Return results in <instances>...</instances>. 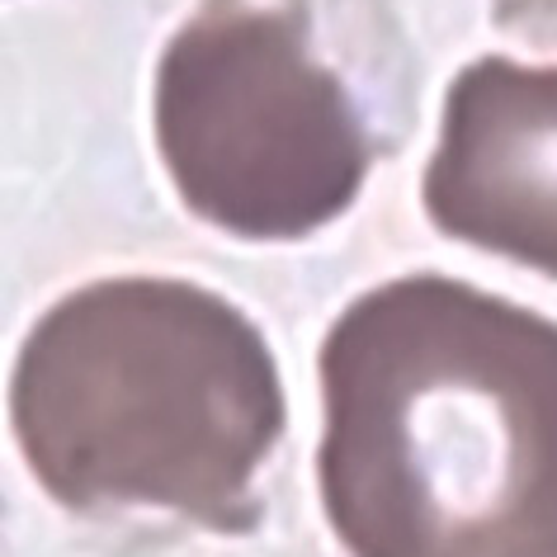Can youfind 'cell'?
<instances>
[{
	"instance_id": "obj_1",
	"label": "cell",
	"mask_w": 557,
	"mask_h": 557,
	"mask_svg": "<svg viewBox=\"0 0 557 557\" xmlns=\"http://www.w3.org/2000/svg\"><path fill=\"white\" fill-rule=\"evenodd\" d=\"M322 510L350 557H557V322L444 274L322 341Z\"/></svg>"
},
{
	"instance_id": "obj_2",
	"label": "cell",
	"mask_w": 557,
	"mask_h": 557,
	"mask_svg": "<svg viewBox=\"0 0 557 557\" xmlns=\"http://www.w3.org/2000/svg\"><path fill=\"white\" fill-rule=\"evenodd\" d=\"M10 421L66 510H171L246 534L284 435V379L260 326L185 278H100L29 331Z\"/></svg>"
},
{
	"instance_id": "obj_3",
	"label": "cell",
	"mask_w": 557,
	"mask_h": 557,
	"mask_svg": "<svg viewBox=\"0 0 557 557\" xmlns=\"http://www.w3.org/2000/svg\"><path fill=\"white\" fill-rule=\"evenodd\" d=\"M151 123L185 208L242 242L336 222L379 151L298 0H203L161 52Z\"/></svg>"
},
{
	"instance_id": "obj_4",
	"label": "cell",
	"mask_w": 557,
	"mask_h": 557,
	"mask_svg": "<svg viewBox=\"0 0 557 557\" xmlns=\"http://www.w3.org/2000/svg\"><path fill=\"white\" fill-rule=\"evenodd\" d=\"M421 199L444 236L557 278V66L468 62L444 95Z\"/></svg>"
},
{
	"instance_id": "obj_5",
	"label": "cell",
	"mask_w": 557,
	"mask_h": 557,
	"mask_svg": "<svg viewBox=\"0 0 557 557\" xmlns=\"http://www.w3.org/2000/svg\"><path fill=\"white\" fill-rule=\"evenodd\" d=\"M496 20L543 44H557V0H496Z\"/></svg>"
}]
</instances>
